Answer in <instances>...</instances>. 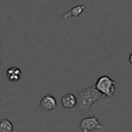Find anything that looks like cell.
<instances>
[{
  "mask_svg": "<svg viewBox=\"0 0 132 132\" xmlns=\"http://www.w3.org/2000/svg\"><path fill=\"white\" fill-rule=\"evenodd\" d=\"M76 107L78 113H88L91 110L92 105L100 101L104 96L103 94L96 89L95 86H91L85 89L77 90L76 92Z\"/></svg>",
  "mask_w": 132,
  "mask_h": 132,
  "instance_id": "1",
  "label": "cell"
},
{
  "mask_svg": "<svg viewBox=\"0 0 132 132\" xmlns=\"http://www.w3.org/2000/svg\"><path fill=\"white\" fill-rule=\"evenodd\" d=\"M95 87L97 90H99L103 94L104 97L110 98V97H112V95L114 93V90L117 87V81L106 75H103L97 79Z\"/></svg>",
  "mask_w": 132,
  "mask_h": 132,
  "instance_id": "2",
  "label": "cell"
},
{
  "mask_svg": "<svg viewBox=\"0 0 132 132\" xmlns=\"http://www.w3.org/2000/svg\"><path fill=\"white\" fill-rule=\"evenodd\" d=\"M79 126L84 132H89L94 129H102V125L96 117H87L82 119L80 121Z\"/></svg>",
  "mask_w": 132,
  "mask_h": 132,
  "instance_id": "3",
  "label": "cell"
},
{
  "mask_svg": "<svg viewBox=\"0 0 132 132\" xmlns=\"http://www.w3.org/2000/svg\"><path fill=\"white\" fill-rule=\"evenodd\" d=\"M56 105H57V102H56L55 97L47 94L42 97V99L39 103V108L44 111H52L56 108Z\"/></svg>",
  "mask_w": 132,
  "mask_h": 132,
  "instance_id": "4",
  "label": "cell"
},
{
  "mask_svg": "<svg viewBox=\"0 0 132 132\" xmlns=\"http://www.w3.org/2000/svg\"><path fill=\"white\" fill-rule=\"evenodd\" d=\"M62 105L65 108H72L76 106V96L72 93H67L62 97Z\"/></svg>",
  "mask_w": 132,
  "mask_h": 132,
  "instance_id": "5",
  "label": "cell"
},
{
  "mask_svg": "<svg viewBox=\"0 0 132 132\" xmlns=\"http://www.w3.org/2000/svg\"><path fill=\"white\" fill-rule=\"evenodd\" d=\"M85 8H86V6H85V5H76V6L72 7L70 10L66 11L65 13H63L61 16H62V19H63V20H68V19H70V18L77 16V15H79V14L84 11V9H85Z\"/></svg>",
  "mask_w": 132,
  "mask_h": 132,
  "instance_id": "6",
  "label": "cell"
},
{
  "mask_svg": "<svg viewBox=\"0 0 132 132\" xmlns=\"http://www.w3.org/2000/svg\"><path fill=\"white\" fill-rule=\"evenodd\" d=\"M22 71L18 67H10L6 71V76L10 81H18L21 78Z\"/></svg>",
  "mask_w": 132,
  "mask_h": 132,
  "instance_id": "7",
  "label": "cell"
},
{
  "mask_svg": "<svg viewBox=\"0 0 132 132\" xmlns=\"http://www.w3.org/2000/svg\"><path fill=\"white\" fill-rule=\"evenodd\" d=\"M13 130L12 124L7 119H2L0 121V132H11Z\"/></svg>",
  "mask_w": 132,
  "mask_h": 132,
  "instance_id": "8",
  "label": "cell"
},
{
  "mask_svg": "<svg viewBox=\"0 0 132 132\" xmlns=\"http://www.w3.org/2000/svg\"><path fill=\"white\" fill-rule=\"evenodd\" d=\"M129 62L132 64V53L130 54V56H129Z\"/></svg>",
  "mask_w": 132,
  "mask_h": 132,
  "instance_id": "9",
  "label": "cell"
},
{
  "mask_svg": "<svg viewBox=\"0 0 132 132\" xmlns=\"http://www.w3.org/2000/svg\"><path fill=\"white\" fill-rule=\"evenodd\" d=\"M0 45H1V42H0ZM0 52H1V50H0Z\"/></svg>",
  "mask_w": 132,
  "mask_h": 132,
  "instance_id": "10",
  "label": "cell"
}]
</instances>
